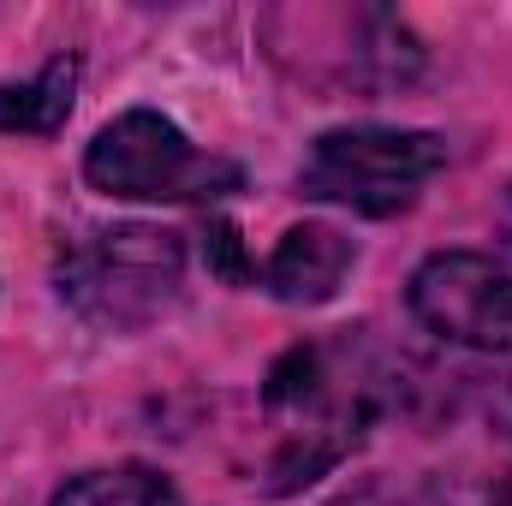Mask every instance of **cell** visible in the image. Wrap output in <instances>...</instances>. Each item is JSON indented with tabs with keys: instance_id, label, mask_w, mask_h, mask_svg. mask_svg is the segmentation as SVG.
I'll return each instance as SVG.
<instances>
[{
	"instance_id": "cell-1",
	"label": "cell",
	"mask_w": 512,
	"mask_h": 506,
	"mask_svg": "<svg viewBox=\"0 0 512 506\" xmlns=\"http://www.w3.org/2000/svg\"><path fill=\"white\" fill-rule=\"evenodd\" d=\"M54 292L72 316L102 334H143L155 328L185 292V245L179 233L120 221L66 239L54 262Z\"/></svg>"
},
{
	"instance_id": "cell-2",
	"label": "cell",
	"mask_w": 512,
	"mask_h": 506,
	"mask_svg": "<svg viewBox=\"0 0 512 506\" xmlns=\"http://www.w3.org/2000/svg\"><path fill=\"white\" fill-rule=\"evenodd\" d=\"M84 179L126 203H215L245 185V167L197 149L155 108H131L84 149Z\"/></svg>"
},
{
	"instance_id": "cell-3",
	"label": "cell",
	"mask_w": 512,
	"mask_h": 506,
	"mask_svg": "<svg viewBox=\"0 0 512 506\" xmlns=\"http://www.w3.org/2000/svg\"><path fill=\"white\" fill-rule=\"evenodd\" d=\"M447 143L435 131L399 126H340L322 131L298 167V191L310 203H334L352 215H399L423 197V185L441 173Z\"/></svg>"
},
{
	"instance_id": "cell-4",
	"label": "cell",
	"mask_w": 512,
	"mask_h": 506,
	"mask_svg": "<svg viewBox=\"0 0 512 506\" xmlns=\"http://www.w3.org/2000/svg\"><path fill=\"white\" fill-rule=\"evenodd\" d=\"M411 316L471 352L512 358V274L477 251H441L411 274Z\"/></svg>"
},
{
	"instance_id": "cell-5",
	"label": "cell",
	"mask_w": 512,
	"mask_h": 506,
	"mask_svg": "<svg viewBox=\"0 0 512 506\" xmlns=\"http://www.w3.org/2000/svg\"><path fill=\"white\" fill-rule=\"evenodd\" d=\"M346 268H352V239H340L334 227H292L262 262V286L280 304H328Z\"/></svg>"
},
{
	"instance_id": "cell-6",
	"label": "cell",
	"mask_w": 512,
	"mask_h": 506,
	"mask_svg": "<svg viewBox=\"0 0 512 506\" xmlns=\"http://www.w3.org/2000/svg\"><path fill=\"white\" fill-rule=\"evenodd\" d=\"M72 90H78V60L72 54L48 60L24 84H0V131H36V137H48L72 114Z\"/></svg>"
},
{
	"instance_id": "cell-7",
	"label": "cell",
	"mask_w": 512,
	"mask_h": 506,
	"mask_svg": "<svg viewBox=\"0 0 512 506\" xmlns=\"http://www.w3.org/2000/svg\"><path fill=\"white\" fill-rule=\"evenodd\" d=\"M48 506H179V489L149 465H114L72 477Z\"/></svg>"
},
{
	"instance_id": "cell-8",
	"label": "cell",
	"mask_w": 512,
	"mask_h": 506,
	"mask_svg": "<svg viewBox=\"0 0 512 506\" xmlns=\"http://www.w3.org/2000/svg\"><path fill=\"white\" fill-rule=\"evenodd\" d=\"M501 239H507V251H512V191H507V203H501Z\"/></svg>"
},
{
	"instance_id": "cell-9",
	"label": "cell",
	"mask_w": 512,
	"mask_h": 506,
	"mask_svg": "<svg viewBox=\"0 0 512 506\" xmlns=\"http://www.w3.org/2000/svg\"><path fill=\"white\" fill-rule=\"evenodd\" d=\"M501 423L512 429V381H507V393H501Z\"/></svg>"
},
{
	"instance_id": "cell-10",
	"label": "cell",
	"mask_w": 512,
	"mask_h": 506,
	"mask_svg": "<svg viewBox=\"0 0 512 506\" xmlns=\"http://www.w3.org/2000/svg\"><path fill=\"white\" fill-rule=\"evenodd\" d=\"M489 506H512V477L501 483V489H495V501H489Z\"/></svg>"
}]
</instances>
